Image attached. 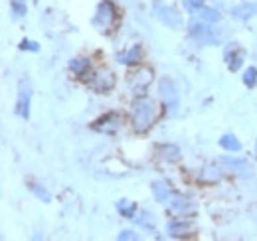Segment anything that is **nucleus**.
<instances>
[{
	"label": "nucleus",
	"mask_w": 257,
	"mask_h": 241,
	"mask_svg": "<svg viewBox=\"0 0 257 241\" xmlns=\"http://www.w3.org/2000/svg\"><path fill=\"white\" fill-rule=\"evenodd\" d=\"M159 115V109H157V103L149 97H141L137 99L135 103V111H133V129L137 133H147Z\"/></svg>",
	"instance_id": "1"
},
{
	"label": "nucleus",
	"mask_w": 257,
	"mask_h": 241,
	"mask_svg": "<svg viewBox=\"0 0 257 241\" xmlns=\"http://www.w3.org/2000/svg\"><path fill=\"white\" fill-rule=\"evenodd\" d=\"M188 30L200 46H216L222 40V36L216 32V28H212V24H208L202 18H192L188 24Z\"/></svg>",
	"instance_id": "2"
},
{
	"label": "nucleus",
	"mask_w": 257,
	"mask_h": 241,
	"mask_svg": "<svg viewBox=\"0 0 257 241\" xmlns=\"http://www.w3.org/2000/svg\"><path fill=\"white\" fill-rule=\"evenodd\" d=\"M117 18H119V12H117L115 4H113L111 0H103V2H99V6H97L93 24H95L97 28H101V30H109V28L117 22Z\"/></svg>",
	"instance_id": "3"
},
{
	"label": "nucleus",
	"mask_w": 257,
	"mask_h": 241,
	"mask_svg": "<svg viewBox=\"0 0 257 241\" xmlns=\"http://www.w3.org/2000/svg\"><path fill=\"white\" fill-rule=\"evenodd\" d=\"M159 93H161V99L164 103V107H166V111L170 115H174L178 111V105H180V95H178L176 85L168 77H162L159 81Z\"/></svg>",
	"instance_id": "4"
},
{
	"label": "nucleus",
	"mask_w": 257,
	"mask_h": 241,
	"mask_svg": "<svg viewBox=\"0 0 257 241\" xmlns=\"http://www.w3.org/2000/svg\"><path fill=\"white\" fill-rule=\"evenodd\" d=\"M155 14H157V18L161 20L164 26H168L172 30H180L182 28V16H180V12H176L172 6L164 4L161 0L155 2Z\"/></svg>",
	"instance_id": "5"
},
{
	"label": "nucleus",
	"mask_w": 257,
	"mask_h": 241,
	"mask_svg": "<svg viewBox=\"0 0 257 241\" xmlns=\"http://www.w3.org/2000/svg\"><path fill=\"white\" fill-rule=\"evenodd\" d=\"M153 81V71L149 67H137V71L128 73V89L137 95H145Z\"/></svg>",
	"instance_id": "6"
},
{
	"label": "nucleus",
	"mask_w": 257,
	"mask_h": 241,
	"mask_svg": "<svg viewBox=\"0 0 257 241\" xmlns=\"http://www.w3.org/2000/svg\"><path fill=\"white\" fill-rule=\"evenodd\" d=\"M121 125H123V115L119 111H109L93 123V131L101 135H115Z\"/></svg>",
	"instance_id": "7"
},
{
	"label": "nucleus",
	"mask_w": 257,
	"mask_h": 241,
	"mask_svg": "<svg viewBox=\"0 0 257 241\" xmlns=\"http://www.w3.org/2000/svg\"><path fill=\"white\" fill-rule=\"evenodd\" d=\"M166 229H168V233H170L172 237H184V235L194 233L196 223H194L192 219H188L186 215H180V217H176V219H170L168 225H166Z\"/></svg>",
	"instance_id": "8"
},
{
	"label": "nucleus",
	"mask_w": 257,
	"mask_h": 241,
	"mask_svg": "<svg viewBox=\"0 0 257 241\" xmlns=\"http://www.w3.org/2000/svg\"><path fill=\"white\" fill-rule=\"evenodd\" d=\"M89 87L95 93H107L115 87V75L109 69H101L89 79Z\"/></svg>",
	"instance_id": "9"
},
{
	"label": "nucleus",
	"mask_w": 257,
	"mask_h": 241,
	"mask_svg": "<svg viewBox=\"0 0 257 241\" xmlns=\"http://www.w3.org/2000/svg\"><path fill=\"white\" fill-rule=\"evenodd\" d=\"M166 204H168L170 211L176 213V215H190L194 211L192 202H190L188 198L180 196V194H170V198L166 200Z\"/></svg>",
	"instance_id": "10"
},
{
	"label": "nucleus",
	"mask_w": 257,
	"mask_h": 241,
	"mask_svg": "<svg viewBox=\"0 0 257 241\" xmlns=\"http://www.w3.org/2000/svg\"><path fill=\"white\" fill-rule=\"evenodd\" d=\"M30 101H32V91L28 83H20V91H18V101H16V113L22 119L30 117Z\"/></svg>",
	"instance_id": "11"
},
{
	"label": "nucleus",
	"mask_w": 257,
	"mask_h": 241,
	"mask_svg": "<svg viewBox=\"0 0 257 241\" xmlns=\"http://www.w3.org/2000/svg\"><path fill=\"white\" fill-rule=\"evenodd\" d=\"M243 60H245V52L237 44L227 46V50H225V63H227L229 71H239L241 65H243Z\"/></svg>",
	"instance_id": "12"
},
{
	"label": "nucleus",
	"mask_w": 257,
	"mask_h": 241,
	"mask_svg": "<svg viewBox=\"0 0 257 241\" xmlns=\"http://www.w3.org/2000/svg\"><path fill=\"white\" fill-rule=\"evenodd\" d=\"M222 162L225 166H229L233 172L241 174V176H249L251 174V164L247 158H237V156H222Z\"/></svg>",
	"instance_id": "13"
},
{
	"label": "nucleus",
	"mask_w": 257,
	"mask_h": 241,
	"mask_svg": "<svg viewBox=\"0 0 257 241\" xmlns=\"http://www.w3.org/2000/svg\"><path fill=\"white\" fill-rule=\"evenodd\" d=\"M253 16H257V2H245V4H237L231 8V18L235 20H251Z\"/></svg>",
	"instance_id": "14"
},
{
	"label": "nucleus",
	"mask_w": 257,
	"mask_h": 241,
	"mask_svg": "<svg viewBox=\"0 0 257 241\" xmlns=\"http://www.w3.org/2000/svg\"><path fill=\"white\" fill-rule=\"evenodd\" d=\"M222 178H224V172L216 164H206L200 170V174H198V180L202 182V184H216V182H220Z\"/></svg>",
	"instance_id": "15"
},
{
	"label": "nucleus",
	"mask_w": 257,
	"mask_h": 241,
	"mask_svg": "<svg viewBox=\"0 0 257 241\" xmlns=\"http://www.w3.org/2000/svg\"><path fill=\"white\" fill-rule=\"evenodd\" d=\"M69 69L73 71V75L87 79V73L91 69V61H89V58H73L69 61Z\"/></svg>",
	"instance_id": "16"
},
{
	"label": "nucleus",
	"mask_w": 257,
	"mask_h": 241,
	"mask_svg": "<svg viewBox=\"0 0 257 241\" xmlns=\"http://www.w3.org/2000/svg\"><path fill=\"white\" fill-rule=\"evenodd\" d=\"M141 58H143V50H141V46H133V48H128L127 52H123V54H119V63H123V65H139L141 63Z\"/></svg>",
	"instance_id": "17"
},
{
	"label": "nucleus",
	"mask_w": 257,
	"mask_h": 241,
	"mask_svg": "<svg viewBox=\"0 0 257 241\" xmlns=\"http://www.w3.org/2000/svg\"><path fill=\"white\" fill-rule=\"evenodd\" d=\"M157 154L166 162H176L180 158V149L176 145H161L157 147Z\"/></svg>",
	"instance_id": "18"
},
{
	"label": "nucleus",
	"mask_w": 257,
	"mask_h": 241,
	"mask_svg": "<svg viewBox=\"0 0 257 241\" xmlns=\"http://www.w3.org/2000/svg\"><path fill=\"white\" fill-rule=\"evenodd\" d=\"M135 221H137V225H141L143 229H155V225H157V219H155V213H151L149 210H143L141 213H137L135 217H133Z\"/></svg>",
	"instance_id": "19"
},
{
	"label": "nucleus",
	"mask_w": 257,
	"mask_h": 241,
	"mask_svg": "<svg viewBox=\"0 0 257 241\" xmlns=\"http://www.w3.org/2000/svg\"><path fill=\"white\" fill-rule=\"evenodd\" d=\"M220 147L227 152H239L241 151V143L237 141V137H233V135H224L222 139H220Z\"/></svg>",
	"instance_id": "20"
},
{
	"label": "nucleus",
	"mask_w": 257,
	"mask_h": 241,
	"mask_svg": "<svg viewBox=\"0 0 257 241\" xmlns=\"http://www.w3.org/2000/svg\"><path fill=\"white\" fill-rule=\"evenodd\" d=\"M117 211H119L123 217L133 219V217L137 215V204H135V202H128V200H119V202H117Z\"/></svg>",
	"instance_id": "21"
},
{
	"label": "nucleus",
	"mask_w": 257,
	"mask_h": 241,
	"mask_svg": "<svg viewBox=\"0 0 257 241\" xmlns=\"http://www.w3.org/2000/svg\"><path fill=\"white\" fill-rule=\"evenodd\" d=\"M153 194L157 198V202H166L170 198V192H168V186L162 184V182H155L153 184Z\"/></svg>",
	"instance_id": "22"
},
{
	"label": "nucleus",
	"mask_w": 257,
	"mask_h": 241,
	"mask_svg": "<svg viewBox=\"0 0 257 241\" xmlns=\"http://www.w3.org/2000/svg\"><path fill=\"white\" fill-rule=\"evenodd\" d=\"M200 18L206 20L208 24H216V22L222 18V14H220L216 8H206V6H204V8L200 10Z\"/></svg>",
	"instance_id": "23"
},
{
	"label": "nucleus",
	"mask_w": 257,
	"mask_h": 241,
	"mask_svg": "<svg viewBox=\"0 0 257 241\" xmlns=\"http://www.w3.org/2000/svg\"><path fill=\"white\" fill-rule=\"evenodd\" d=\"M243 83L249 87V89H253L257 85V67H253V65H249L245 71H243Z\"/></svg>",
	"instance_id": "24"
},
{
	"label": "nucleus",
	"mask_w": 257,
	"mask_h": 241,
	"mask_svg": "<svg viewBox=\"0 0 257 241\" xmlns=\"http://www.w3.org/2000/svg\"><path fill=\"white\" fill-rule=\"evenodd\" d=\"M10 8H12L14 18H22V16L28 12V8H26V2H24V0H10Z\"/></svg>",
	"instance_id": "25"
},
{
	"label": "nucleus",
	"mask_w": 257,
	"mask_h": 241,
	"mask_svg": "<svg viewBox=\"0 0 257 241\" xmlns=\"http://www.w3.org/2000/svg\"><path fill=\"white\" fill-rule=\"evenodd\" d=\"M32 192H34V194H36V196H38V198H40V200H42V202H46V204H48V202L52 200V196H50V192H48L46 188H42V186H38V184H34V186H32Z\"/></svg>",
	"instance_id": "26"
},
{
	"label": "nucleus",
	"mask_w": 257,
	"mask_h": 241,
	"mask_svg": "<svg viewBox=\"0 0 257 241\" xmlns=\"http://www.w3.org/2000/svg\"><path fill=\"white\" fill-rule=\"evenodd\" d=\"M208 0H186L184 2V6H186V10L188 12H200L202 8H204V4H206Z\"/></svg>",
	"instance_id": "27"
},
{
	"label": "nucleus",
	"mask_w": 257,
	"mask_h": 241,
	"mask_svg": "<svg viewBox=\"0 0 257 241\" xmlns=\"http://www.w3.org/2000/svg\"><path fill=\"white\" fill-rule=\"evenodd\" d=\"M20 50H28V52H38L40 50V46L32 42V40H22V44H20Z\"/></svg>",
	"instance_id": "28"
},
{
	"label": "nucleus",
	"mask_w": 257,
	"mask_h": 241,
	"mask_svg": "<svg viewBox=\"0 0 257 241\" xmlns=\"http://www.w3.org/2000/svg\"><path fill=\"white\" fill-rule=\"evenodd\" d=\"M117 239L119 241H127V239H139V235L135 233V231H131V229H123L119 235H117Z\"/></svg>",
	"instance_id": "29"
},
{
	"label": "nucleus",
	"mask_w": 257,
	"mask_h": 241,
	"mask_svg": "<svg viewBox=\"0 0 257 241\" xmlns=\"http://www.w3.org/2000/svg\"><path fill=\"white\" fill-rule=\"evenodd\" d=\"M255 154H257V141H255Z\"/></svg>",
	"instance_id": "30"
}]
</instances>
